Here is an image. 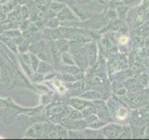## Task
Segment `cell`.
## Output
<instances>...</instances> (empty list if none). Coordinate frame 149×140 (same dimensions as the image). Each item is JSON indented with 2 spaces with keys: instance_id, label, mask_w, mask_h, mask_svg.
Wrapping results in <instances>:
<instances>
[{
  "instance_id": "1",
  "label": "cell",
  "mask_w": 149,
  "mask_h": 140,
  "mask_svg": "<svg viewBox=\"0 0 149 140\" xmlns=\"http://www.w3.org/2000/svg\"><path fill=\"white\" fill-rule=\"evenodd\" d=\"M43 134V124L37 123L33 125L26 131L24 134V137H30V138H37L41 137Z\"/></svg>"
},
{
  "instance_id": "2",
  "label": "cell",
  "mask_w": 149,
  "mask_h": 140,
  "mask_svg": "<svg viewBox=\"0 0 149 140\" xmlns=\"http://www.w3.org/2000/svg\"><path fill=\"white\" fill-rule=\"evenodd\" d=\"M104 131L107 137H116L119 135L121 127L120 126L113 124V125H109V126H107V127H105Z\"/></svg>"
},
{
  "instance_id": "3",
  "label": "cell",
  "mask_w": 149,
  "mask_h": 140,
  "mask_svg": "<svg viewBox=\"0 0 149 140\" xmlns=\"http://www.w3.org/2000/svg\"><path fill=\"white\" fill-rule=\"evenodd\" d=\"M74 60L77 61V63L80 65L82 67V65H84L85 64H87V52L85 50H77L74 51Z\"/></svg>"
},
{
  "instance_id": "4",
  "label": "cell",
  "mask_w": 149,
  "mask_h": 140,
  "mask_svg": "<svg viewBox=\"0 0 149 140\" xmlns=\"http://www.w3.org/2000/svg\"><path fill=\"white\" fill-rule=\"evenodd\" d=\"M69 105L77 110H83L88 106V103L82 99H78V98H72L69 102Z\"/></svg>"
},
{
  "instance_id": "5",
  "label": "cell",
  "mask_w": 149,
  "mask_h": 140,
  "mask_svg": "<svg viewBox=\"0 0 149 140\" xmlns=\"http://www.w3.org/2000/svg\"><path fill=\"white\" fill-rule=\"evenodd\" d=\"M64 110L63 106L61 105H53V106H49L48 108H47V113L49 116H58L60 114H62Z\"/></svg>"
},
{
  "instance_id": "6",
  "label": "cell",
  "mask_w": 149,
  "mask_h": 140,
  "mask_svg": "<svg viewBox=\"0 0 149 140\" xmlns=\"http://www.w3.org/2000/svg\"><path fill=\"white\" fill-rule=\"evenodd\" d=\"M74 18V17L72 15V12L70 11V9L67 8H63L58 15L59 21H62V22H66L69 20H72Z\"/></svg>"
},
{
  "instance_id": "7",
  "label": "cell",
  "mask_w": 149,
  "mask_h": 140,
  "mask_svg": "<svg viewBox=\"0 0 149 140\" xmlns=\"http://www.w3.org/2000/svg\"><path fill=\"white\" fill-rule=\"evenodd\" d=\"M54 43H55V46L57 47V49L60 50V52H65L69 48L68 42L64 39H58V40H56Z\"/></svg>"
},
{
  "instance_id": "8",
  "label": "cell",
  "mask_w": 149,
  "mask_h": 140,
  "mask_svg": "<svg viewBox=\"0 0 149 140\" xmlns=\"http://www.w3.org/2000/svg\"><path fill=\"white\" fill-rule=\"evenodd\" d=\"M81 98H85L87 100H91V99H100L101 98V95L99 92H97L95 91H88V92H86L85 93H83V94L80 95Z\"/></svg>"
},
{
  "instance_id": "9",
  "label": "cell",
  "mask_w": 149,
  "mask_h": 140,
  "mask_svg": "<svg viewBox=\"0 0 149 140\" xmlns=\"http://www.w3.org/2000/svg\"><path fill=\"white\" fill-rule=\"evenodd\" d=\"M30 54V60H31V65H32V68L34 70L35 72H36V70L38 69L39 66V58L37 57L36 54L35 53H29Z\"/></svg>"
},
{
  "instance_id": "10",
  "label": "cell",
  "mask_w": 149,
  "mask_h": 140,
  "mask_svg": "<svg viewBox=\"0 0 149 140\" xmlns=\"http://www.w3.org/2000/svg\"><path fill=\"white\" fill-rule=\"evenodd\" d=\"M61 59H62V61L65 64H69V65L74 64V61L72 57V55L70 53H67L66 51H65V52H63V54L61 55Z\"/></svg>"
},
{
  "instance_id": "11",
  "label": "cell",
  "mask_w": 149,
  "mask_h": 140,
  "mask_svg": "<svg viewBox=\"0 0 149 140\" xmlns=\"http://www.w3.org/2000/svg\"><path fill=\"white\" fill-rule=\"evenodd\" d=\"M116 115L118 120H125L128 117V110L124 106H119Z\"/></svg>"
},
{
  "instance_id": "12",
  "label": "cell",
  "mask_w": 149,
  "mask_h": 140,
  "mask_svg": "<svg viewBox=\"0 0 149 140\" xmlns=\"http://www.w3.org/2000/svg\"><path fill=\"white\" fill-rule=\"evenodd\" d=\"M63 8H65V5L60 2H52L50 4V9L52 11L60 12Z\"/></svg>"
},
{
  "instance_id": "13",
  "label": "cell",
  "mask_w": 149,
  "mask_h": 140,
  "mask_svg": "<svg viewBox=\"0 0 149 140\" xmlns=\"http://www.w3.org/2000/svg\"><path fill=\"white\" fill-rule=\"evenodd\" d=\"M83 117V114H81L80 112L78 111H73L71 112V114L68 116V119L72 120H79Z\"/></svg>"
},
{
  "instance_id": "14",
  "label": "cell",
  "mask_w": 149,
  "mask_h": 140,
  "mask_svg": "<svg viewBox=\"0 0 149 140\" xmlns=\"http://www.w3.org/2000/svg\"><path fill=\"white\" fill-rule=\"evenodd\" d=\"M96 50L94 47H90V49L88 50V60H95L96 57Z\"/></svg>"
},
{
  "instance_id": "15",
  "label": "cell",
  "mask_w": 149,
  "mask_h": 140,
  "mask_svg": "<svg viewBox=\"0 0 149 140\" xmlns=\"http://www.w3.org/2000/svg\"><path fill=\"white\" fill-rule=\"evenodd\" d=\"M84 87H85V83L84 82H77V83H74V89L76 90L77 92H81Z\"/></svg>"
},
{
  "instance_id": "16",
  "label": "cell",
  "mask_w": 149,
  "mask_h": 140,
  "mask_svg": "<svg viewBox=\"0 0 149 140\" xmlns=\"http://www.w3.org/2000/svg\"><path fill=\"white\" fill-rule=\"evenodd\" d=\"M119 44H121V45H125L126 43L128 42V37L126 36H121L120 37H119Z\"/></svg>"
}]
</instances>
